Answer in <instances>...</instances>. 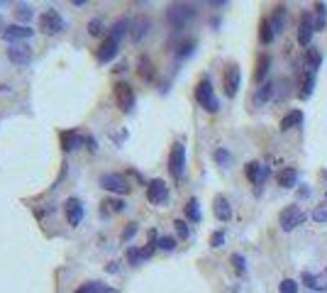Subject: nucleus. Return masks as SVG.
Masks as SVG:
<instances>
[{"instance_id": "nucleus-13", "label": "nucleus", "mask_w": 327, "mask_h": 293, "mask_svg": "<svg viewBox=\"0 0 327 293\" xmlns=\"http://www.w3.org/2000/svg\"><path fill=\"white\" fill-rule=\"evenodd\" d=\"M64 213H66V220L71 227H78L81 220H83V203L78 198H66L64 203Z\"/></svg>"}, {"instance_id": "nucleus-14", "label": "nucleus", "mask_w": 327, "mask_h": 293, "mask_svg": "<svg viewBox=\"0 0 327 293\" xmlns=\"http://www.w3.org/2000/svg\"><path fill=\"white\" fill-rule=\"evenodd\" d=\"M8 59H10L13 64H18V66H25V64L32 61V49H30L27 44H13V47L8 49Z\"/></svg>"}, {"instance_id": "nucleus-21", "label": "nucleus", "mask_w": 327, "mask_h": 293, "mask_svg": "<svg viewBox=\"0 0 327 293\" xmlns=\"http://www.w3.org/2000/svg\"><path fill=\"white\" fill-rule=\"evenodd\" d=\"M276 181H278L281 188H293L298 183V171L295 169H283V171H278Z\"/></svg>"}, {"instance_id": "nucleus-2", "label": "nucleus", "mask_w": 327, "mask_h": 293, "mask_svg": "<svg viewBox=\"0 0 327 293\" xmlns=\"http://www.w3.org/2000/svg\"><path fill=\"white\" fill-rule=\"evenodd\" d=\"M196 100H198L200 108L208 110V112H218V110H220V100L215 98V91H213L210 78H203V81L196 86Z\"/></svg>"}, {"instance_id": "nucleus-12", "label": "nucleus", "mask_w": 327, "mask_h": 293, "mask_svg": "<svg viewBox=\"0 0 327 293\" xmlns=\"http://www.w3.org/2000/svg\"><path fill=\"white\" fill-rule=\"evenodd\" d=\"M115 98H117V105H120L122 112H129L134 108V91H132V86L117 83L115 86Z\"/></svg>"}, {"instance_id": "nucleus-6", "label": "nucleus", "mask_w": 327, "mask_h": 293, "mask_svg": "<svg viewBox=\"0 0 327 293\" xmlns=\"http://www.w3.org/2000/svg\"><path fill=\"white\" fill-rule=\"evenodd\" d=\"M239 83H242V71L237 64H230L225 76H222V86H225V95L227 98H235L237 91H239Z\"/></svg>"}, {"instance_id": "nucleus-36", "label": "nucleus", "mask_w": 327, "mask_h": 293, "mask_svg": "<svg viewBox=\"0 0 327 293\" xmlns=\"http://www.w3.org/2000/svg\"><path fill=\"white\" fill-rule=\"evenodd\" d=\"M278 291H281V293H298V283H295L293 278H283V281L278 283Z\"/></svg>"}, {"instance_id": "nucleus-41", "label": "nucleus", "mask_w": 327, "mask_h": 293, "mask_svg": "<svg viewBox=\"0 0 327 293\" xmlns=\"http://www.w3.org/2000/svg\"><path fill=\"white\" fill-rule=\"evenodd\" d=\"M88 32L95 37V35H100L103 32V20L100 18H95V20H91V25H88Z\"/></svg>"}, {"instance_id": "nucleus-43", "label": "nucleus", "mask_w": 327, "mask_h": 293, "mask_svg": "<svg viewBox=\"0 0 327 293\" xmlns=\"http://www.w3.org/2000/svg\"><path fill=\"white\" fill-rule=\"evenodd\" d=\"M300 283H305L308 288H315V274H310V271H303V274H300Z\"/></svg>"}, {"instance_id": "nucleus-1", "label": "nucleus", "mask_w": 327, "mask_h": 293, "mask_svg": "<svg viewBox=\"0 0 327 293\" xmlns=\"http://www.w3.org/2000/svg\"><path fill=\"white\" fill-rule=\"evenodd\" d=\"M193 18H196V8L188 5V3H174V5H169V10H166V22H169L174 30H183Z\"/></svg>"}, {"instance_id": "nucleus-5", "label": "nucleus", "mask_w": 327, "mask_h": 293, "mask_svg": "<svg viewBox=\"0 0 327 293\" xmlns=\"http://www.w3.org/2000/svg\"><path fill=\"white\" fill-rule=\"evenodd\" d=\"M39 30L47 32V35H59L64 30V18L54 8H49V10H44L39 15Z\"/></svg>"}, {"instance_id": "nucleus-30", "label": "nucleus", "mask_w": 327, "mask_h": 293, "mask_svg": "<svg viewBox=\"0 0 327 293\" xmlns=\"http://www.w3.org/2000/svg\"><path fill=\"white\" fill-rule=\"evenodd\" d=\"M32 15H35V13H32V5H25V3H22V5L15 8V18H18L22 25H27V22L32 20Z\"/></svg>"}, {"instance_id": "nucleus-37", "label": "nucleus", "mask_w": 327, "mask_h": 293, "mask_svg": "<svg viewBox=\"0 0 327 293\" xmlns=\"http://www.w3.org/2000/svg\"><path fill=\"white\" fill-rule=\"evenodd\" d=\"M312 220L320 222V225H327V205H317L312 210Z\"/></svg>"}, {"instance_id": "nucleus-19", "label": "nucleus", "mask_w": 327, "mask_h": 293, "mask_svg": "<svg viewBox=\"0 0 327 293\" xmlns=\"http://www.w3.org/2000/svg\"><path fill=\"white\" fill-rule=\"evenodd\" d=\"M286 18H288V10L283 8V5H278L276 10H273V15L269 18V22H271V30L278 35V32H283V27H286Z\"/></svg>"}, {"instance_id": "nucleus-42", "label": "nucleus", "mask_w": 327, "mask_h": 293, "mask_svg": "<svg viewBox=\"0 0 327 293\" xmlns=\"http://www.w3.org/2000/svg\"><path fill=\"white\" fill-rule=\"evenodd\" d=\"M193 49H196V42H186V44H181L179 59H186V56H191V54H193Z\"/></svg>"}, {"instance_id": "nucleus-25", "label": "nucleus", "mask_w": 327, "mask_h": 293, "mask_svg": "<svg viewBox=\"0 0 327 293\" xmlns=\"http://www.w3.org/2000/svg\"><path fill=\"white\" fill-rule=\"evenodd\" d=\"M269 66H271V56H259V64H256V73H254V78L259 81V83H266V73H269Z\"/></svg>"}, {"instance_id": "nucleus-32", "label": "nucleus", "mask_w": 327, "mask_h": 293, "mask_svg": "<svg viewBox=\"0 0 327 293\" xmlns=\"http://www.w3.org/2000/svg\"><path fill=\"white\" fill-rule=\"evenodd\" d=\"M232 266H235V271H237V276H247V261H244V256L242 254H232Z\"/></svg>"}, {"instance_id": "nucleus-48", "label": "nucleus", "mask_w": 327, "mask_h": 293, "mask_svg": "<svg viewBox=\"0 0 327 293\" xmlns=\"http://www.w3.org/2000/svg\"><path fill=\"white\" fill-rule=\"evenodd\" d=\"M3 25H5V22H3V18H0V30H5V27H3Z\"/></svg>"}, {"instance_id": "nucleus-7", "label": "nucleus", "mask_w": 327, "mask_h": 293, "mask_svg": "<svg viewBox=\"0 0 327 293\" xmlns=\"http://www.w3.org/2000/svg\"><path fill=\"white\" fill-rule=\"evenodd\" d=\"M100 186L105 191H110V193H117V196H122V193L129 191V181L122 174H103L100 176Z\"/></svg>"}, {"instance_id": "nucleus-20", "label": "nucleus", "mask_w": 327, "mask_h": 293, "mask_svg": "<svg viewBox=\"0 0 327 293\" xmlns=\"http://www.w3.org/2000/svg\"><path fill=\"white\" fill-rule=\"evenodd\" d=\"M129 30H132V22H129L127 18H120V20L110 27V35H108V37H110V39H115V42H120V39H122Z\"/></svg>"}, {"instance_id": "nucleus-45", "label": "nucleus", "mask_w": 327, "mask_h": 293, "mask_svg": "<svg viewBox=\"0 0 327 293\" xmlns=\"http://www.w3.org/2000/svg\"><path fill=\"white\" fill-rule=\"evenodd\" d=\"M103 205H110V210H112V213L125 210V203H122V201H108V203H103Z\"/></svg>"}, {"instance_id": "nucleus-16", "label": "nucleus", "mask_w": 327, "mask_h": 293, "mask_svg": "<svg viewBox=\"0 0 327 293\" xmlns=\"http://www.w3.org/2000/svg\"><path fill=\"white\" fill-rule=\"evenodd\" d=\"M213 213H215V218H218L220 222H230V218H232L230 201H227L225 196H218V198H215V205H213Z\"/></svg>"}, {"instance_id": "nucleus-26", "label": "nucleus", "mask_w": 327, "mask_h": 293, "mask_svg": "<svg viewBox=\"0 0 327 293\" xmlns=\"http://www.w3.org/2000/svg\"><path fill=\"white\" fill-rule=\"evenodd\" d=\"M186 218L191 220V222H200V203H198V198H188V203H186Z\"/></svg>"}, {"instance_id": "nucleus-46", "label": "nucleus", "mask_w": 327, "mask_h": 293, "mask_svg": "<svg viewBox=\"0 0 327 293\" xmlns=\"http://www.w3.org/2000/svg\"><path fill=\"white\" fill-rule=\"evenodd\" d=\"M308 196H310V188L308 186H300L298 188V198H308Z\"/></svg>"}, {"instance_id": "nucleus-40", "label": "nucleus", "mask_w": 327, "mask_h": 293, "mask_svg": "<svg viewBox=\"0 0 327 293\" xmlns=\"http://www.w3.org/2000/svg\"><path fill=\"white\" fill-rule=\"evenodd\" d=\"M225 244V230H218V232H213V237H210V247H222Z\"/></svg>"}, {"instance_id": "nucleus-38", "label": "nucleus", "mask_w": 327, "mask_h": 293, "mask_svg": "<svg viewBox=\"0 0 327 293\" xmlns=\"http://www.w3.org/2000/svg\"><path fill=\"white\" fill-rule=\"evenodd\" d=\"M312 291H322V293L327 291V266H325V271H322V274H317V276H315V288H312Z\"/></svg>"}, {"instance_id": "nucleus-10", "label": "nucleus", "mask_w": 327, "mask_h": 293, "mask_svg": "<svg viewBox=\"0 0 327 293\" xmlns=\"http://www.w3.org/2000/svg\"><path fill=\"white\" fill-rule=\"evenodd\" d=\"M244 174H247V179L256 186V188H261V183L269 179V174H271V169L266 166V164H259V162H249L247 164V169H244Z\"/></svg>"}, {"instance_id": "nucleus-34", "label": "nucleus", "mask_w": 327, "mask_h": 293, "mask_svg": "<svg viewBox=\"0 0 327 293\" xmlns=\"http://www.w3.org/2000/svg\"><path fill=\"white\" fill-rule=\"evenodd\" d=\"M213 159H215V162H218L220 166H227V164L232 162V157H230V152H227V149H215Z\"/></svg>"}, {"instance_id": "nucleus-35", "label": "nucleus", "mask_w": 327, "mask_h": 293, "mask_svg": "<svg viewBox=\"0 0 327 293\" xmlns=\"http://www.w3.org/2000/svg\"><path fill=\"white\" fill-rule=\"evenodd\" d=\"M127 261H129L132 266H139V264H142V249L129 247V249H127Z\"/></svg>"}, {"instance_id": "nucleus-31", "label": "nucleus", "mask_w": 327, "mask_h": 293, "mask_svg": "<svg viewBox=\"0 0 327 293\" xmlns=\"http://www.w3.org/2000/svg\"><path fill=\"white\" fill-rule=\"evenodd\" d=\"M259 30H261V32H259L261 42H264V44H271L273 37H276V32L271 30V22H269V20H261V27H259Z\"/></svg>"}, {"instance_id": "nucleus-39", "label": "nucleus", "mask_w": 327, "mask_h": 293, "mask_svg": "<svg viewBox=\"0 0 327 293\" xmlns=\"http://www.w3.org/2000/svg\"><path fill=\"white\" fill-rule=\"evenodd\" d=\"M174 225H176V232H179V237H181V239H188V235H191V230H188V222H186V220H176Z\"/></svg>"}, {"instance_id": "nucleus-47", "label": "nucleus", "mask_w": 327, "mask_h": 293, "mask_svg": "<svg viewBox=\"0 0 327 293\" xmlns=\"http://www.w3.org/2000/svg\"><path fill=\"white\" fill-rule=\"evenodd\" d=\"M105 293H117V291H115V288H108V291H105Z\"/></svg>"}, {"instance_id": "nucleus-33", "label": "nucleus", "mask_w": 327, "mask_h": 293, "mask_svg": "<svg viewBox=\"0 0 327 293\" xmlns=\"http://www.w3.org/2000/svg\"><path fill=\"white\" fill-rule=\"evenodd\" d=\"M156 247H159L161 252H174V249H176V239H174V237H159Z\"/></svg>"}, {"instance_id": "nucleus-22", "label": "nucleus", "mask_w": 327, "mask_h": 293, "mask_svg": "<svg viewBox=\"0 0 327 293\" xmlns=\"http://www.w3.org/2000/svg\"><path fill=\"white\" fill-rule=\"evenodd\" d=\"M61 144H64V152H73L76 146L83 144V137L78 132H64L61 134Z\"/></svg>"}, {"instance_id": "nucleus-15", "label": "nucleus", "mask_w": 327, "mask_h": 293, "mask_svg": "<svg viewBox=\"0 0 327 293\" xmlns=\"http://www.w3.org/2000/svg\"><path fill=\"white\" fill-rule=\"evenodd\" d=\"M149 27H151V20L149 18H137L134 22H132V32H129V37H132V42H142L144 37H146V32H149Z\"/></svg>"}, {"instance_id": "nucleus-44", "label": "nucleus", "mask_w": 327, "mask_h": 293, "mask_svg": "<svg viewBox=\"0 0 327 293\" xmlns=\"http://www.w3.org/2000/svg\"><path fill=\"white\" fill-rule=\"evenodd\" d=\"M134 235H137V222H129V225H127V230L122 232V239H125V242H129Z\"/></svg>"}, {"instance_id": "nucleus-17", "label": "nucleus", "mask_w": 327, "mask_h": 293, "mask_svg": "<svg viewBox=\"0 0 327 293\" xmlns=\"http://www.w3.org/2000/svg\"><path fill=\"white\" fill-rule=\"evenodd\" d=\"M273 91H276V86L271 83V81H266V83H261L259 88H256V93H254V105L256 108H261V105H266L271 98H273Z\"/></svg>"}, {"instance_id": "nucleus-3", "label": "nucleus", "mask_w": 327, "mask_h": 293, "mask_svg": "<svg viewBox=\"0 0 327 293\" xmlns=\"http://www.w3.org/2000/svg\"><path fill=\"white\" fill-rule=\"evenodd\" d=\"M308 220V213H303L298 205H286L278 215V222H281V230L283 232H293L298 225H303Z\"/></svg>"}, {"instance_id": "nucleus-27", "label": "nucleus", "mask_w": 327, "mask_h": 293, "mask_svg": "<svg viewBox=\"0 0 327 293\" xmlns=\"http://www.w3.org/2000/svg\"><path fill=\"white\" fill-rule=\"evenodd\" d=\"M303 122V112L300 110H293V112H288L283 120H281V132H286V129H291V127H295V125H300Z\"/></svg>"}, {"instance_id": "nucleus-4", "label": "nucleus", "mask_w": 327, "mask_h": 293, "mask_svg": "<svg viewBox=\"0 0 327 293\" xmlns=\"http://www.w3.org/2000/svg\"><path fill=\"white\" fill-rule=\"evenodd\" d=\"M169 171L174 179H181L186 171V146L183 142H176L171 146V154H169Z\"/></svg>"}, {"instance_id": "nucleus-24", "label": "nucleus", "mask_w": 327, "mask_h": 293, "mask_svg": "<svg viewBox=\"0 0 327 293\" xmlns=\"http://www.w3.org/2000/svg\"><path fill=\"white\" fill-rule=\"evenodd\" d=\"M312 88H315V73H312V71H308V73H305V78H303V83H300V91H298V98L308 100V98L312 95Z\"/></svg>"}, {"instance_id": "nucleus-29", "label": "nucleus", "mask_w": 327, "mask_h": 293, "mask_svg": "<svg viewBox=\"0 0 327 293\" xmlns=\"http://www.w3.org/2000/svg\"><path fill=\"white\" fill-rule=\"evenodd\" d=\"M110 286H105V283H100V281H88V283H83L81 288H76V293H105Z\"/></svg>"}, {"instance_id": "nucleus-18", "label": "nucleus", "mask_w": 327, "mask_h": 293, "mask_svg": "<svg viewBox=\"0 0 327 293\" xmlns=\"http://www.w3.org/2000/svg\"><path fill=\"white\" fill-rule=\"evenodd\" d=\"M117 47H120V42H115V39H105L103 42V47H100V52H98V61H103V64H108V61H112L115 56H117Z\"/></svg>"}, {"instance_id": "nucleus-23", "label": "nucleus", "mask_w": 327, "mask_h": 293, "mask_svg": "<svg viewBox=\"0 0 327 293\" xmlns=\"http://www.w3.org/2000/svg\"><path fill=\"white\" fill-rule=\"evenodd\" d=\"M320 61H322L320 52H317L315 47H308V49H305V69L315 73V71L320 69Z\"/></svg>"}, {"instance_id": "nucleus-9", "label": "nucleus", "mask_w": 327, "mask_h": 293, "mask_svg": "<svg viewBox=\"0 0 327 293\" xmlns=\"http://www.w3.org/2000/svg\"><path fill=\"white\" fill-rule=\"evenodd\" d=\"M146 198H149V203H154V205L166 203V201H169V186L164 183L161 179L149 181V186H146Z\"/></svg>"}, {"instance_id": "nucleus-8", "label": "nucleus", "mask_w": 327, "mask_h": 293, "mask_svg": "<svg viewBox=\"0 0 327 293\" xmlns=\"http://www.w3.org/2000/svg\"><path fill=\"white\" fill-rule=\"evenodd\" d=\"M312 35H315L312 15H310V13H303V15H300V25H298V44H300L303 49H308L310 42H312Z\"/></svg>"}, {"instance_id": "nucleus-28", "label": "nucleus", "mask_w": 327, "mask_h": 293, "mask_svg": "<svg viewBox=\"0 0 327 293\" xmlns=\"http://www.w3.org/2000/svg\"><path fill=\"white\" fill-rule=\"evenodd\" d=\"M315 32L317 30H325V25H327V5L325 3H317L315 5Z\"/></svg>"}, {"instance_id": "nucleus-11", "label": "nucleus", "mask_w": 327, "mask_h": 293, "mask_svg": "<svg viewBox=\"0 0 327 293\" xmlns=\"http://www.w3.org/2000/svg\"><path fill=\"white\" fill-rule=\"evenodd\" d=\"M0 35H3L5 42H25L35 35V30H30V25H8Z\"/></svg>"}]
</instances>
